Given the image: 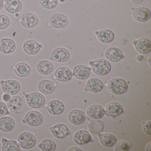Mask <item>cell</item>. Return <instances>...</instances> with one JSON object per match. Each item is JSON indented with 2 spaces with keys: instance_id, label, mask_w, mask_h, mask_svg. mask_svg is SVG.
Here are the masks:
<instances>
[{
  "instance_id": "cell-27",
  "label": "cell",
  "mask_w": 151,
  "mask_h": 151,
  "mask_svg": "<svg viewBox=\"0 0 151 151\" xmlns=\"http://www.w3.org/2000/svg\"><path fill=\"white\" fill-rule=\"evenodd\" d=\"M106 58L112 62H117L123 58V54L119 48L111 47L108 49L105 52Z\"/></svg>"
},
{
  "instance_id": "cell-34",
  "label": "cell",
  "mask_w": 151,
  "mask_h": 151,
  "mask_svg": "<svg viewBox=\"0 0 151 151\" xmlns=\"http://www.w3.org/2000/svg\"><path fill=\"white\" fill-rule=\"evenodd\" d=\"M39 147L43 151H54L56 148V144L52 139H45L41 141Z\"/></svg>"
},
{
  "instance_id": "cell-28",
  "label": "cell",
  "mask_w": 151,
  "mask_h": 151,
  "mask_svg": "<svg viewBox=\"0 0 151 151\" xmlns=\"http://www.w3.org/2000/svg\"><path fill=\"white\" fill-rule=\"evenodd\" d=\"M16 122L10 116H2L0 118V130L3 132H11L14 129Z\"/></svg>"
},
{
  "instance_id": "cell-16",
  "label": "cell",
  "mask_w": 151,
  "mask_h": 151,
  "mask_svg": "<svg viewBox=\"0 0 151 151\" xmlns=\"http://www.w3.org/2000/svg\"><path fill=\"white\" fill-rule=\"evenodd\" d=\"M46 107L47 111L50 114L53 115H58L63 113L65 106L60 101L53 100L47 103Z\"/></svg>"
},
{
  "instance_id": "cell-10",
  "label": "cell",
  "mask_w": 151,
  "mask_h": 151,
  "mask_svg": "<svg viewBox=\"0 0 151 151\" xmlns=\"http://www.w3.org/2000/svg\"><path fill=\"white\" fill-rule=\"evenodd\" d=\"M70 54L68 49L64 47H58L55 49L50 57V60L59 63H64L68 60Z\"/></svg>"
},
{
  "instance_id": "cell-31",
  "label": "cell",
  "mask_w": 151,
  "mask_h": 151,
  "mask_svg": "<svg viewBox=\"0 0 151 151\" xmlns=\"http://www.w3.org/2000/svg\"><path fill=\"white\" fill-rule=\"evenodd\" d=\"M98 137L100 142L104 146L112 147L116 143V139L115 136L111 133H99Z\"/></svg>"
},
{
  "instance_id": "cell-14",
  "label": "cell",
  "mask_w": 151,
  "mask_h": 151,
  "mask_svg": "<svg viewBox=\"0 0 151 151\" xmlns=\"http://www.w3.org/2000/svg\"><path fill=\"white\" fill-rule=\"evenodd\" d=\"M86 118V116L85 112L78 109L72 110L68 115V119L69 122L75 125L82 124Z\"/></svg>"
},
{
  "instance_id": "cell-39",
  "label": "cell",
  "mask_w": 151,
  "mask_h": 151,
  "mask_svg": "<svg viewBox=\"0 0 151 151\" xmlns=\"http://www.w3.org/2000/svg\"><path fill=\"white\" fill-rule=\"evenodd\" d=\"M142 127L144 132L147 135H151V121L143 122H142Z\"/></svg>"
},
{
  "instance_id": "cell-43",
  "label": "cell",
  "mask_w": 151,
  "mask_h": 151,
  "mask_svg": "<svg viewBox=\"0 0 151 151\" xmlns=\"http://www.w3.org/2000/svg\"><path fill=\"white\" fill-rule=\"evenodd\" d=\"M151 143L150 142V143L147 145L146 147V151H151Z\"/></svg>"
},
{
  "instance_id": "cell-13",
  "label": "cell",
  "mask_w": 151,
  "mask_h": 151,
  "mask_svg": "<svg viewBox=\"0 0 151 151\" xmlns=\"http://www.w3.org/2000/svg\"><path fill=\"white\" fill-rule=\"evenodd\" d=\"M135 49L139 53L146 54L151 51V41L148 39L142 38L133 42Z\"/></svg>"
},
{
  "instance_id": "cell-45",
  "label": "cell",
  "mask_w": 151,
  "mask_h": 151,
  "mask_svg": "<svg viewBox=\"0 0 151 151\" xmlns=\"http://www.w3.org/2000/svg\"><path fill=\"white\" fill-rule=\"evenodd\" d=\"M148 64H149V66L151 67V57H149L148 60Z\"/></svg>"
},
{
  "instance_id": "cell-19",
  "label": "cell",
  "mask_w": 151,
  "mask_h": 151,
  "mask_svg": "<svg viewBox=\"0 0 151 151\" xmlns=\"http://www.w3.org/2000/svg\"><path fill=\"white\" fill-rule=\"evenodd\" d=\"M4 8L9 14L19 13L23 9V4L21 0H6Z\"/></svg>"
},
{
  "instance_id": "cell-32",
  "label": "cell",
  "mask_w": 151,
  "mask_h": 151,
  "mask_svg": "<svg viewBox=\"0 0 151 151\" xmlns=\"http://www.w3.org/2000/svg\"><path fill=\"white\" fill-rule=\"evenodd\" d=\"M2 151H20L21 146L17 141L14 140H7L3 138L2 139Z\"/></svg>"
},
{
  "instance_id": "cell-41",
  "label": "cell",
  "mask_w": 151,
  "mask_h": 151,
  "mask_svg": "<svg viewBox=\"0 0 151 151\" xmlns=\"http://www.w3.org/2000/svg\"><path fill=\"white\" fill-rule=\"evenodd\" d=\"M68 151H83V150L79 148V147H70L69 148L68 150Z\"/></svg>"
},
{
  "instance_id": "cell-6",
  "label": "cell",
  "mask_w": 151,
  "mask_h": 151,
  "mask_svg": "<svg viewBox=\"0 0 151 151\" xmlns=\"http://www.w3.org/2000/svg\"><path fill=\"white\" fill-rule=\"evenodd\" d=\"M19 21L23 27L26 29H32L38 25L39 19L34 13L27 12L22 16Z\"/></svg>"
},
{
  "instance_id": "cell-30",
  "label": "cell",
  "mask_w": 151,
  "mask_h": 151,
  "mask_svg": "<svg viewBox=\"0 0 151 151\" xmlns=\"http://www.w3.org/2000/svg\"><path fill=\"white\" fill-rule=\"evenodd\" d=\"M24 100L20 96H15L12 97L8 102L7 107L12 112L19 111L23 105Z\"/></svg>"
},
{
  "instance_id": "cell-9",
  "label": "cell",
  "mask_w": 151,
  "mask_h": 151,
  "mask_svg": "<svg viewBox=\"0 0 151 151\" xmlns=\"http://www.w3.org/2000/svg\"><path fill=\"white\" fill-rule=\"evenodd\" d=\"M132 16L136 21L144 22L148 21L151 17V12L148 9L144 7L131 8Z\"/></svg>"
},
{
  "instance_id": "cell-46",
  "label": "cell",
  "mask_w": 151,
  "mask_h": 151,
  "mask_svg": "<svg viewBox=\"0 0 151 151\" xmlns=\"http://www.w3.org/2000/svg\"><path fill=\"white\" fill-rule=\"evenodd\" d=\"M15 14L16 17H18L19 16V14H18V13H17V14Z\"/></svg>"
},
{
  "instance_id": "cell-37",
  "label": "cell",
  "mask_w": 151,
  "mask_h": 151,
  "mask_svg": "<svg viewBox=\"0 0 151 151\" xmlns=\"http://www.w3.org/2000/svg\"><path fill=\"white\" fill-rule=\"evenodd\" d=\"M114 151H128L129 150L131 145L127 141H120L115 144Z\"/></svg>"
},
{
  "instance_id": "cell-33",
  "label": "cell",
  "mask_w": 151,
  "mask_h": 151,
  "mask_svg": "<svg viewBox=\"0 0 151 151\" xmlns=\"http://www.w3.org/2000/svg\"><path fill=\"white\" fill-rule=\"evenodd\" d=\"M88 130L93 134H98L102 131L104 128V123L101 120H92L88 126Z\"/></svg>"
},
{
  "instance_id": "cell-11",
  "label": "cell",
  "mask_w": 151,
  "mask_h": 151,
  "mask_svg": "<svg viewBox=\"0 0 151 151\" xmlns=\"http://www.w3.org/2000/svg\"><path fill=\"white\" fill-rule=\"evenodd\" d=\"M43 46L37 41L32 40H27L24 43L23 48L27 54L33 55L37 54Z\"/></svg>"
},
{
  "instance_id": "cell-5",
  "label": "cell",
  "mask_w": 151,
  "mask_h": 151,
  "mask_svg": "<svg viewBox=\"0 0 151 151\" xmlns=\"http://www.w3.org/2000/svg\"><path fill=\"white\" fill-rule=\"evenodd\" d=\"M17 141L21 147L23 149H28L32 148L36 145L37 139L31 132H25L19 135Z\"/></svg>"
},
{
  "instance_id": "cell-25",
  "label": "cell",
  "mask_w": 151,
  "mask_h": 151,
  "mask_svg": "<svg viewBox=\"0 0 151 151\" xmlns=\"http://www.w3.org/2000/svg\"><path fill=\"white\" fill-rule=\"evenodd\" d=\"M74 141L78 145H84L91 141V136L88 132L85 130H79L74 134Z\"/></svg>"
},
{
  "instance_id": "cell-7",
  "label": "cell",
  "mask_w": 151,
  "mask_h": 151,
  "mask_svg": "<svg viewBox=\"0 0 151 151\" xmlns=\"http://www.w3.org/2000/svg\"><path fill=\"white\" fill-rule=\"evenodd\" d=\"M2 91L5 93L11 95L17 94L21 91V85L18 81L13 79L1 80L0 82Z\"/></svg>"
},
{
  "instance_id": "cell-23",
  "label": "cell",
  "mask_w": 151,
  "mask_h": 151,
  "mask_svg": "<svg viewBox=\"0 0 151 151\" xmlns=\"http://www.w3.org/2000/svg\"><path fill=\"white\" fill-rule=\"evenodd\" d=\"M97 38L99 41L103 44H109L114 40V32L109 29H102L95 32Z\"/></svg>"
},
{
  "instance_id": "cell-8",
  "label": "cell",
  "mask_w": 151,
  "mask_h": 151,
  "mask_svg": "<svg viewBox=\"0 0 151 151\" xmlns=\"http://www.w3.org/2000/svg\"><path fill=\"white\" fill-rule=\"evenodd\" d=\"M49 23L51 27L55 29H63L68 26V19L65 15L60 13H56L50 17Z\"/></svg>"
},
{
  "instance_id": "cell-29",
  "label": "cell",
  "mask_w": 151,
  "mask_h": 151,
  "mask_svg": "<svg viewBox=\"0 0 151 151\" xmlns=\"http://www.w3.org/2000/svg\"><path fill=\"white\" fill-rule=\"evenodd\" d=\"M15 74L19 77L25 78L29 76L32 70L30 66L25 63H17L14 67Z\"/></svg>"
},
{
  "instance_id": "cell-17",
  "label": "cell",
  "mask_w": 151,
  "mask_h": 151,
  "mask_svg": "<svg viewBox=\"0 0 151 151\" xmlns=\"http://www.w3.org/2000/svg\"><path fill=\"white\" fill-rule=\"evenodd\" d=\"M72 72L69 68L61 67L58 68L55 73V78L57 81L68 82L72 78Z\"/></svg>"
},
{
  "instance_id": "cell-40",
  "label": "cell",
  "mask_w": 151,
  "mask_h": 151,
  "mask_svg": "<svg viewBox=\"0 0 151 151\" xmlns=\"http://www.w3.org/2000/svg\"><path fill=\"white\" fill-rule=\"evenodd\" d=\"M11 98H12V97H11V95L8 94V93H5L2 97L3 100L7 102H8L11 99Z\"/></svg>"
},
{
  "instance_id": "cell-21",
  "label": "cell",
  "mask_w": 151,
  "mask_h": 151,
  "mask_svg": "<svg viewBox=\"0 0 151 151\" xmlns=\"http://www.w3.org/2000/svg\"><path fill=\"white\" fill-rule=\"evenodd\" d=\"M105 110L106 115L111 117L119 116L123 112L122 105L117 102H112L108 104Z\"/></svg>"
},
{
  "instance_id": "cell-24",
  "label": "cell",
  "mask_w": 151,
  "mask_h": 151,
  "mask_svg": "<svg viewBox=\"0 0 151 151\" xmlns=\"http://www.w3.org/2000/svg\"><path fill=\"white\" fill-rule=\"evenodd\" d=\"M91 70V68L85 65H77L74 68L72 75L77 79L84 80L89 76Z\"/></svg>"
},
{
  "instance_id": "cell-1",
  "label": "cell",
  "mask_w": 151,
  "mask_h": 151,
  "mask_svg": "<svg viewBox=\"0 0 151 151\" xmlns=\"http://www.w3.org/2000/svg\"><path fill=\"white\" fill-rule=\"evenodd\" d=\"M89 64L94 74L99 76L108 75L111 69L110 63L107 60L100 59L94 61H91Z\"/></svg>"
},
{
  "instance_id": "cell-3",
  "label": "cell",
  "mask_w": 151,
  "mask_h": 151,
  "mask_svg": "<svg viewBox=\"0 0 151 151\" xmlns=\"http://www.w3.org/2000/svg\"><path fill=\"white\" fill-rule=\"evenodd\" d=\"M24 96L27 104L32 108H41L45 103V96L40 93L32 92L29 94H26Z\"/></svg>"
},
{
  "instance_id": "cell-12",
  "label": "cell",
  "mask_w": 151,
  "mask_h": 151,
  "mask_svg": "<svg viewBox=\"0 0 151 151\" xmlns=\"http://www.w3.org/2000/svg\"><path fill=\"white\" fill-rule=\"evenodd\" d=\"M16 44L12 39L4 38L0 40V52L4 54H11L16 49Z\"/></svg>"
},
{
  "instance_id": "cell-20",
  "label": "cell",
  "mask_w": 151,
  "mask_h": 151,
  "mask_svg": "<svg viewBox=\"0 0 151 151\" xmlns=\"http://www.w3.org/2000/svg\"><path fill=\"white\" fill-rule=\"evenodd\" d=\"M56 87V85L53 82L48 79L41 80L38 85V89L40 92L45 95L52 94Z\"/></svg>"
},
{
  "instance_id": "cell-2",
  "label": "cell",
  "mask_w": 151,
  "mask_h": 151,
  "mask_svg": "<svg viewBox=\"0 0 151 151\" xmlns=\"http://www.w3.org/2000/svg\"><path fill=\"white\" fill-rule=\"evenodd\" d=\"M107 86L111 93L116 95L123 94L126 92L128 88L126 81L120 78H115L109 80Z\"/></svg>"
},
{
  "instance_id": "cell-15",
  "label": "cell",
  "mask_w": 151,
  "mask_h": 151,
  "mask_svg": "<svg viewBox=\"0 0 151 151\" xmlns=\"http://www.w3.org/2000/svg\"><path fill=\"white\" fill-rule=\"evenodd\" d=\"M49 129L53 136L56 138H65L69 134L68 128L63 124H57L50 127Z\"/></svg>"
},
{
  "instance_id": "cell-44",
  "label": "cell",
  "mask_w": 151,
  "mask_h": 151,
  "mask_svg": "<svg viewBox=\"0 0 151 151\" xmlns=\"http://www.w3.org/2000/svg\"><path fill=\"white\" fill-rule=\"evenodd\" d=\"M4 1L3 0H0V10H1L4 7Z\"/></svg>"
},
{
  "instance_id": "cell-35",
  "label": "cell",
  "mask_w": 151,
  "mask_h": 151,
  "mask_svg": "<svg viewBox=\"0 0 151 151\" xmlns=\"http://www.w3.org/2000/svg\"><path fill=\"white\" fill-rule=\"evenodd\" d=\"M41 6L45 9H54L58 5V0H40Z\"/></svg>"
},
{
  "instance_id": "cell-38",
  "label": "cell",
  "mask_w": 151,
  "mask_h": 151,
  "mask_svg": "<svg viewBox=\"0 0 151 151\" xmlns=\"http://www.w3.org/2000/svg\"><path fill=\"white\" fill-rule=\"evenodd\" d=\"M10 113L6 105L4 102L0 101V117L5 116Z\"/></svg>"
},
{
  "instance_id": "cell-18",
  "label": "cell",
  "mask_w": 151,
  "mask_h": 151,
  "mask_svg": "<svg viewBox=\"0 0 151 151\" xmlns=\"http://www.w3.org/2000/svg\"><path fill=\"white\" fill-rule=\"evenodd\" d=\"M86 113L90 118L93 120H99L104 116L105 110L101 105L94 104L88 108Z\"/></svg>"
},
{
  "instance_id": "cell-22",
  "label": "cell",
  "mask_w": 151,
  "mask_h": 151,
  "mask_svg": "<svg viewBox=\"0 0 151 151\" xmlns=\"http://www.w3.org/2000/svg\"><path fill=\"white\" fill-rule=\"evenodd\" d=\"M103 88V83L100 79L98 78H92L89 79L84 88L85 91L92 93H98Z\"/></svg>"
},
{
  "instance_id": "cell-36",
  "label": "cell",
  "mask_w": 151,
  "mask_h": 151,
  "mask_svg": "<svg viewBox=\"0 0 151 151\" xmlns=\"http://www.w3.org/2000/svg\"><path fill=\"white\" fill-rule=\"evenodd\" d=\"M11 21L7 16L3 14H0V30H3L8 29L10 26Z\"/></svg>"
},
{
  "instance_id": "cell-4",
  "label": "cell",
  "mask_w": 151,
  "mask_h": 151,
  "mask_svg": "<svg viewBox=\"0 0 151 151\" xmlns=\"http://www.w3.org/2000/svg\"><path fill=\"white\" fill-rule=\"evenodd\" d=\"M44 116L39 111H31L28 112L23 119L22 122L32 127H37L42 124Z\"/></svg>"
},
{
  "instance_id": "cell-26",
  "label": "cell",
  "mask_w": 151,
  "mask_h": 151,
  "mask_svg": "<svg viewBox=\"0 0 151 151\" xmlns=\"http://www.w3.org/2000/svg\"><path fill=\"white\" fill-rule=\"evenodd\" d=\"M37 69L39 73L43 76H48L53 71L54 65L50 61L43 60L38 63Z\"/></svg>"
},
{
  "instance_id": "cell-42",
  "label": "cell",
  "mask_w": 151,
  "mask_h": 151,
  "mask_svg": "<svg viewBox=\"0 0 151 151\" xmlns=\"http://www.w3.org/2000/svg\"><path fill=\"white\" fill-rule=\"evenodd\" d=\"M144 0H132V1L135 4H139L143 2Z\"/></svg>"
}]
</instances>
